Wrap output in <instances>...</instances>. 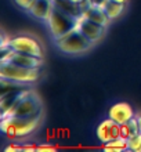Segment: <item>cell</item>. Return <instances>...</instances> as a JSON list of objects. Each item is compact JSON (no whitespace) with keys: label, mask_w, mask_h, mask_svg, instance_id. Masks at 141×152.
I'll return each mask as SVG.
<instances>
[{"label":"cell","mask_w":141,"mask_h":152,"mask_svg":"<svg viewBox=\"0 0 141 152\" xmlns=\"http://www.w3.org/2000/svg\"><path fill=\"white\" fill-rule=\"evenodd\" d=\"M73 1H76V3L79 4V3H80V1H82V0H73Z\"/></svg>","instance_id":"d4e9b609"},{"label":"cell","mask_w":141,"mask_h":152,"mask_svg":"<svg viewBox=\"0 0 141 152\" xmlns=\"http://www.w3.org/2000/svg\"><path fill=\"white\" fill-rule=\"evenodd\" d=\"M129 149L134 152H141V133L129 138Z\"/></svg>","instance_id":"e0dca14e"},{"label":"cell","mask_w":141,"mask_h":152,"mask_svg":"<svg viewBox=\"0 0 141 152\" xmlns=\"http://www.w3.org/2000/svg\"><path fill=\"white\" fill-rule=\"evenodd\" d=\"M32 1L33 0H14V3H15L18 7L22 8V10H25V11L29 8V6L32 4Z\"/></svg>","instance_id":"ac0fdd59"},{"label":"cell","mask_w":141,"mask_h":152,"mask_svg":"<svg viewBox=\"0 0 141 152\" xmlns=\"http://www.w3.org/2000/svg\"><path fill=\"white\" fill-rule=\"evenodd\" d=\"M82 15L85 17V18H89L90 21H94L97 24L102 25V26H108L111 20H109V17L107 15V12H105L104 8L101 7H97V6H93V7H90L87 11H85Z\"/></svg>","instance_id":"7c38bea8"},{"label":"cell","mask_w":141,"mask_h":152,"mask_svg":"<svg viewBox=\"0 0 141 152\" xmlns=\"http://www.w3.org/2000/svg\"><path fill=\"white\" fill-rule=\"evenodd\" d=\"M22 151L24 152H35L37 151L36 145H22Z\"/></svg>","instance_id":"7402d4cb"},{"label":"cell","mask_w":141,"mask_h":152,"mask_svg":"<svg viewBox=\"0 0 141 152\" xmlns=\"http://www.w3.org/2000/svg\"><path fill=\"white\" fill-rule=\"evenodd\" d=\"M134 116L136 115H134L133 108L127 102H116L108 111V118H111V119L115 120L119 124H123L126 122H129L130 119H133Z\"/></svg>","instance_id":"8fae6325"},{"label":"cell","mask_w":141,"mask_h":152,"mask_svg":"<svg viewBox=\"0 0 141 152\" xmlns=\"http://www.w3.org/2000/svg\"><path fill=\"white\" fill-rule=\"evenodd\" d=\"M136 118H137V120H138V127H140V133H141V113L137 115Z\"/></svg>","instance_id":"603a6c76"},{"label":"cell","mask_w":141,"mask_h":152,"mask_svg":"<svg viewBox=\"0 0 141 152\" xmlns=\"http://www.w3.org/2000/svg\"><path fill=\"white\" fill-rule=\"evenodd\" d=\"M39 75H40L39 69L21 66L11 61L1 62V66H0V76L3 79L14 80L18 83H33L39 79Z\"/></svg>","instance_id":"7a4b0ae2"},{"label":"cell","mask_w":141,"mask_h":152,"mask_svg":"<svg viewBox=\"0 0 141 152\" xmlns=\"http://www.w3.org/2000/svg\"><path fill=\"white\" fill-rule=\"evenodd\" d=\"M76 28L85 35L87 39H90L93 43L100 42L105 35V26L97 24L94 21H90L89 18H85L82 15L77 18V25Z\"/></svg>","instance_id":"52a82bcc"},{"label":"cell","mask_w":141,"mask_h":152,"mask_svg":"<svg viewBox=\"0 0 141 152\" xmlns=\"http://www.w3.org/2000/svg\"><path fill=\"white\" fill-rule=\"evenodd\" d=\"M10 47H11L12 50H15V51L26 53V54H31V56L43 58L42 46L35 37L25 36V35L24 36L12 37V39H10Z\"/></svg>","instance_id":"8992f818"},{"label":"cell","mask_w":141,"mask_h":152,"mask_svg":"<svg viewBox=\"0 0 141 152\" xmlns=\"http://www.w3.org/2000/svg\"><path fill=\"white\" fill-rule=\"evenodd\" d=\"M96 133H97L98 140H100L102 144L109 142L111 140H115V138L122 137L121 124L116 123V122H115V120H112L111 118L102 120V122L97 126Z\"/></svg>","instance_id":"ba28073f"},{"label":"cell","mask_w":141,"mask_h":152,"mask_svg":"<svg viewBox=\"0 0 141 152\" xmlns=\"http://www.w3.org/2000/svg\"><path fill=\"white\" fill-rule=\"evenodd\" d=\"M15 130L17 138L18 137H26L33 133L40 123V115L35 116H4Z\"/></svg>","instance_id":"277c9868"},{"label":"cell","mask_w":141,"mask_h":152,"mask_svg":"<svg viewBox=\"0 0 141 152\" xmlns=\"http://www.w3.org/2000/svg\"><path fill=\"white\" fill-rule=\"evenodd\" d=\"M115 1H118V3H123V4H125L126 1H127V0H115Z\"/></svg>","instance_id":"cb8c5ba5"},{"label":"cell","mask_w":141,"mask_h":152,"mask_svg":"<svg viewBox=\"0 0 141 152\" xmlns=\"http://www.w3.org/2000/svg\"><path fill=\"white\" fill-rule=\"evenodd\" d=\"M56 7L54 0H33L26 11L40 21H47Z\"/></svg>","instance_id":"30bf717a"},{"label":"cell","mask_w":141,"mask_h":152,"mask_svg":"<svg viewBox=\"0 0 141 152\" xmlns=\"http://www.w3.org/2000/svg\"><path fill=\"white\" fill-rule=\"evenodd\" d=\"M1 51H3L1 62L11 61V62L18 64V65H21V66H26V68H36V69H40L42 65H43V58L31 56V54H26V53L15 51V50H12L11 47L4 48V50H1Z\"/></svg>","instance_id":"5b68a950"},{"label":"cell","mask_w":141,"mask_h":152,"mask_svg":"<svg viewBox=\"0 0 141 152\" xmlns=\"http://www.w3.org/2000/svg\"><path fill=\"white\" fill-rule=\"evenodd\" d=\"M90 1L93 3V6H97V7L104 8L105 6H107V3H108L109 0H90Z\"/></svg>","instance_id":"44dd1931"},{"label":"cell","mask_w":141,"mask_h":152,"mask_svg":"<svg viewBox=\"0 0 141 152\" xmlns=\"http://www.w3.org/2000/svg\"><path fill=\"white\" fill-rule=\"evenodd\" d=\"M56 149H57V147H54V145H48V144L39 145V147H37V151L39 152H54Z\"/></svg>","instance_id":"d6986e66"},{"label":"cell","mask_w":141,"mask_h":152,"mask_svg":"<svg viewBox=\"0 0 141 152\" xmlns=\"http://www.w3.org/2000/svg\"><path fill=\"white\" fill-rule=\"evenodd\" d=\"M46 22H47L48 31L51 33V36L56 40L58 37L64 36L65 33H68L69 31H72L73 28H76L77 18L66 14L58 7H54L51 15Z\"/></svg>","instance_id":"3957f363"},{"label":"cell","mask_w":141,"mask_h":152,"mask_svg":"<svg viewBox=\"0 0 141 152\" xmlns=\"http://www.w3.org/2000/svg\"><path fill=\"white\" fill-rule=\"evenodd\" d=\"M54 4L56 7H58L60 10L65 11L69 15L75 17V18H79L82 17V10L79 7V4L73 0H54Z\"/></svg>","instance_id":"4fadbf2b"},{"label":"cell","mask_w":141,"mask_h":152,"mask_svg":"<svg viewBox=\"0 0 141 152\" xmlns=\"http://www.w3.org/2000/svg\"><path fill=\"white\" fill-rule=\"evenodd\" d=\"M105 12H107V15L109 17V20H116V18H119L121 17V14L123 12V10H125V4L123 3H118V1H115V0H109L108 3H107V6L104 7Z\"/></svg>","instance_id":"9a60e30c"},{"label":"cell","mask_w":141,"mask_h":152,"mask_svg":"<svg viewBox=\"0 0 141 152\" xmlns=\"http://www.w3.org/2000/svg\"><path fill=\"white\" fill-rule=\"evenodd\" d=\"M93 44V42L87 39L77 28H73L64 36L56 39V46L65 54H82L87 51Z\"/></svg>","instance_id":"6da1fadb"},{"label":"cell","mask_w":141,"mask_h":152,"mask_svg":"<svg viewBox=\"0 0 141 152\" xmlns=\"http://www.w3.org/2000/svg\"><path fill=\"white\" fill-rule=\"evenodd\" d=\"M6 152H14V151H22V145H15V144H11L8 145V147H6V149H4Z\"/></svg>","instance_id":"ffe728a7"},{"label":"cell","mask_w":141,"mask_h":152,"mask_svg":"<svg viewBox=\"0 0 141 152\" xmlns=\"http://www.w3.org/2000/svg\"><path fill=\"white\" fill-rule=\"evenodd\" d=\"M121 130H122V137L125 138H130V137L136 136L140 133V127H138V120L134 116L133 119H130L129 122L121 124Z\"/></svg>","instance_id":"2e32d148"},{"label":"cell","mask_w":141,"mask_h":152,"mask_svg":"<svg viewBox=\"0 0 141 152\" xmlns=\"http://www.w3.org/2000/svg\"><path fill=\"white\" fill-rule=\"evenodd\" d=\"M40 101L36 98V96H33L32 93L28 97H25L21 101L18 107L15 108L14 113L11 116H35L40 115Z\"/></svg>","instance_id":"9c48e42d"},{"label":"cell","mask_w":141,"mask_h":152,"mask_svg":"<svg viewBox=\"0 0 141 152\" xmlns=\"http://www.w3.org/2000/svg\"><path fill=\"white\" fill-rule=\"evenodd\" d=\"M102 149L108 152H122L129 149V138H125V137H119V138H115V140H111L109 142H105L102 144Z\"/></svg>","instance_id":"5bb4252c"}]
</instances>
